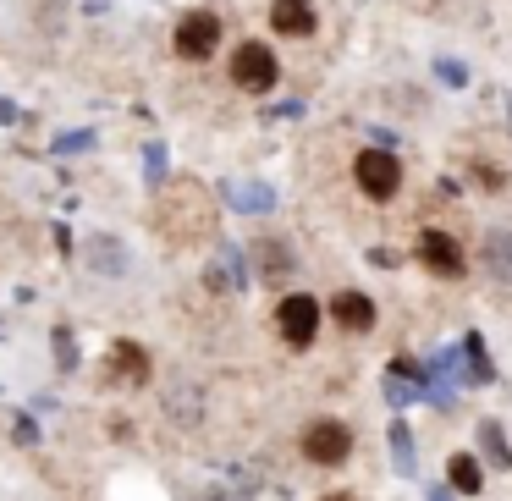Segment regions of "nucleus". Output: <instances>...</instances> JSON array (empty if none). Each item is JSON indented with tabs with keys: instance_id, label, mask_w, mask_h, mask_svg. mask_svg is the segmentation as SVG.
Wrapping results in <instances>:
<instances>
[{
	"instance_id": "nucleus-1",
	"label": "nucleus",
	"mask_w": 512,
	"mask_h": 501,
	"mask_svg": "<svg viewBox=\"0 0 512 501\" xmlns=\"http://www.w3.org/2000/svg\"><path fill=\"white\" fill-rule=\"evenodd\" d=\"M353 182H358V193H364V199L391 204V199L402 193V160L391 155V149H375V144H369L364 155L353 160Z\"/></svg>"
},
{
	"instance_id": "nucleus-2",
	"label": "nucleus",
	"mask_w": 512,
	"mask_h": 501,
	"mask_svg": "<svg viewBox=\"0 0 512 501\" xmlns=\"http://www.w3.org/2000/svg\"><path fill=\"white\" fill-rule=\"evenodd\" d=\"M276 78H281V61H276V50H265L259 39H248V45L232 50V83H237V89L270 94V89H276Z\"/></svg>"
},
{
	"instance_id": "nucleus-3",
	"label": "nucleus",
	"mask_w": 512,
	"mask_h": 501,
	"mask_svg": "<svg viewBox=\"0 0 512 501\" xmlns=\"http://www.w3.org/2000/svg\"><path fill=\"white\" fill-rule=\"evenodd\" d=\"M171 50H177L182 61H204V56H215L221 50V17L215 12H188L177 23V34H171Z\"/></svg>"
},
{
	"instance_id": "nucleus-4",
	"label": "nucleus",
	"mask_w": 512,
	"mask_h": 501,
	"mask_svg": "<svg viewBox=\"0 0 512 501\" xmlns=\"http://www.w3.org/2000/svg\"><path fill=\"white\" fill-rule=\"evenodd\" d=\"M303 457L309 463H320V468H336V463H347V452H353V430H347L342 419H314L309 430H303Z\"/></svg>"
},
{
	"instance_id": "nucleus-5",
	"label": "nucleus",
	"mask_w": 512,
	"mask_h": 501,
	"mask_svg": "<svg viewBox=\"0 0 512 501\" xmlns=\"http://www.w3.org/2000/svg\"><path fill=\"white\" fill-rule=\"evenodd\" d=\"M419 265L435 270V276H446V281H457L468 270V259H463V243H457L446 226H424L419 232Z\"/></svg>"
},
{
	"instance_id": "nucleus-6",
	"label": "nucleus",
	"mask_w": 512,
	"mask_h": 501,
	"mask_svg": "<svg viewBox=\"0 0 512 501\" xmlns=\"http://www.w3.org/2000/svg\"><path fill=\"white\" fill-rule=\"evenodd\" d=\"M276 331L287 336V347H309L314 331H320V303H314L309 292H292V298H281Z\"/></svg>"
},
{
	"instance_id": "nucleus-7",
	"label": "nucleus",
	"mask_w": 512,
	"mask_h": 501,
	"mask_svg": "<svg viewBox=\"0 0 512 501\" xmlns=\"http://www.w3.org/2000/svg\"><path fill=\"white\" fill-rule=\"evenodd\" d=\"M83 265L94 270V276H127L133 270V254H127V243L122 237H111V232H89V243H83Z\"/></svg>"
},
{
	"instance_id": "nucleus-8",
	"label": "nucleus",
	"mask_w": 512,
	"mask_h": 501,
	"mask_svg": "<svg viewBox=\"0 0 512 501\" xmlns=\"http://www.w3.org/2000/svg\"><path fill=\"white\" fill-rule=\"evenodd\" d=\"M270 28L287 39H309L314 28H320V17H314V0H270Z\"/></svg>"
},
{
	"instance_id": "nucleus-9",
	"label": "nucleus",
	"mask_w": 512,
	"mask_h": 501,
	"mask_svg": "<svg viewBox=\"0 0 512 501\" xmlns=\"http://www.w3.org/2000/svg\"><path fill=\"white\" fill-rule=\"evenodd\" d=\"M375 314V298H364V292H336L331 298V320L342 331H375Z\"/></svg>"
},
{
	"instance_id": "nucleus-10",
	"label": "nucleus",
	"mask_w": 512,
	"mask_h": 501,
	"mask_svg": "<svg viewBox=\"0 0 512 501\" xmlns=\"http://www.w3.org/2000/svg\"><path fill=\"white\" fill-rule=\"evenodd\" d=\"M221 199L232 204L237 215H270L276 210V188H265V182H221Z\"/></svg>"
},
{
	"instance_id": "nucleus-11",
	"label": "nucleus",
	"mask_w": 512,
	"mask_h": 501,
	"mask_svg": "<svg viewBox=\"0 0 512 501\" xmlns=\"http://www.w3.org/2000/svg\"><path fill=\"white\" fill-rule=\"evenodd\" d=\"M474 441H479V463L512 468V441H507V424H501V419H479L474 424Z\"/></svg>"
},
{
	"instance_id": "nucleus-12",
	"label": "nucleus",
	"mask_w": 512,
	"mask_h": 501,
	"mask_svg": "<svg viewBox=\"0 0 512 501\" xmlns=\"http://www.w3.org/2000/svg\"><path fill=\"white\" fill-rule=\"evenodd\" d=\"M479 259L496 281H512V226H490L485 243H479Z\"/></svg>"
},
{
	"instance_id": "nucleus-13",
	"label": "nucleus",
	"mask_w": 512,
	"mask_h": 501,
	"mask_svg": "<svg viewBox=\"0 0 512 501\" xmlns=\"http://www.w3.org/2000/svg\"><path fill=\"white\" fill-rule=\"evenodd\" d=\"M446 485H452L457 496H479V490H485V463H479L474 452H452L446 457Z\"/></svg>"
},
{
	"instance_id": "nucleus-14",
	"label": "nucleus",
	"mask_w": 512,
	"mask_h": 501,
	"mask_svg": "<svg viewBox=\"0 0 512 501\" xmlns=\"http://www.w3.org/2000/svg\"><path fill=\"white\" fill-rule=\"evenodd\" d=\"M111 375L122 380V386H144L149 380V353L138 342H116L111 347Z\"/></svg>"
},
{
	"instance_id": "nucleus-15",
	"label": "nucleus",
	"mask_w": 512,
	"mask_h": 501,
	"mask_svg": "<svg viewBox=\"0 0 512 501\" xmlns=\"http://www.w3.org/2000/svg\"><path fill=\"white\" fill-rule=\"evenodd\" d=\"M254 265H259V276H292V270H298V259H292V248L281 243V237H259L254 243Z\"/></svg>"
},
{
	"instance_id": "nucleus-16",
	"label": "nucleus",
	"mask_w": 512,
	"mask_h": 501,
	"mask_svg": "<svg viewBox=\"0 0 512 501\" xmlns=\"http://www.w3.org/2000/svg\"><path fill=\"white\" fill-rule=\"evenodd\" d=\"M386 441H391V468H397L402 479H419V446H413V430H408V424L391 419Z\"/></svg>"
},
{
	"instance_id": "nucleus-17",
	"label": "nucleus",
	"mask_w": 512,
	"mask_h": 501,
	"mask_svg": "<svg viewBox=\"0 0 512 501\" xmlns=\"http://www.w3.org/2000/svg\"><path fill=\"white\" fill-rule=\"evenodd\" d=\"M380 391H386L391 408H413V402H424V380L419 375H402V369H386Z\"/></svg>"
},
{
	"instance_id": "nucleus-18",
	"label": "nucleus",
	"mask_w": 512,
	"mask_h": 501,
	"mask_svg": "<svg viewBox=\"0 0 512 501\" xmlns=\"http://www.w3.org/2000/svg\"><path fill=\"white\" fill-rule=\"evenodd\" d=\"M463 358H468V380H474V386H490V380H496V364H490V347L479 331L463 336Z\"/></svg>"
},
{
	"instance_id": "nucleus-19",
	"label": "nucleus",
	"mask_w": 512,
	"mask_h": 501,
	"mask_svg": "<svg viewBox=\"0 0 512 501\" xmlns=\"http://www.w3.org/2000/svg\"><path fill=\"white\" fill-rule=\"evenodd\" d=\"M215 287H248L243 254H237L232 243H221V259H215Z\"/></svg>"
},
{
	"instance_id": "nucleus-20",
	"label": "nucleus",
	"mask_w": 512,
	"mask_h": 501,
	"mask_svg": "<svg viewBox=\"0 0 512 501\" xmlns=\"http://www.w3.org/2000/svg\"><path fill=\"white\" fill-rule=\"evenodd\" d=\"M435 78H441L446 89H468V67H463V61H452V56L435 61Z\"/></svg>"
},
{
	"instance_id": "nucleus-21",
	"label": "nucleus",
	"mask_w": 512,
	"mask_h": 501,
	"mask_svg": "<svg viewBox=\"0 0 512 501\" xmlns=\"http://www.w3.org/2000/svg\"><path fill=\"white\" fill-rule=\"evenodd\" d=\"M144 166H149V182H155V188H160V182H166V149H160V144H149Z\"/></svg>"
},
{
	"instance_id": "nucleus-22",
	"label": "nucleus",
	"mask_w": 512,
	"mask_h": 501,
	"mask_svg": "<svg viewBox=\"0 0 512 501\" xmlns=\"http://www.w3.org/2000/svg\"><path fill=\"white\" fill-rule=\"evenodd\" d=\"M56 353H61V369L78 364V353H72V336H67V331H56Z\"/></svg>"
},
{
	"instance_id": "nucleus-23",
	"label": "nucleus",
	"mask_w": 512,
	"mask_h": 501,
	"mask_svg": "<svg viewBox=\"0 0 512 501\" xmlns=\"http://www.w3.org/2000/svg\"><path fill=\"white\" fill-rule=\"evenodd\" d=\"M89 144H94V133H67L56 149H61V155H72V149H89Z\"/></svg>"
},
{
	"instance_id": "nucleus-24",
	"label": "nucleus",
	"mask_w": 512,
	"mask_h": 501,
	"mask_svg": "<svg viewBox=\"0 0 512 501\" xmlns=\"http://www.w3.org/2000/svg\"><path fill=\"white\" fill-rule=\"evenodd\" d=\"M424 501H457V490L452 485H430V490H424Z\"/></svg>"
},
{
	"instance_id": "nucleus-25",
	"label": "nucleus",
	"mask_w": 512,
	"mask_h": 501,
	"mask_svg": "<svg viewBox=\"0 0 512 501\" xmlns=\"http://www.w3.org/2000/svg\"><path fill=\"white\" fill-rule=\"evenodd\" d=\"M369 138H375V149H397V133H386V127H375Z\"/></svg>"
},
{
	"instance_id": "nucleus-26",
	"label": "nucleus",
	"mask_w": 512,
	"mask_h": 501,
	"mask_svg": "<svg viewBox=\"0 0 512 501\" xmlns=\"http://www.w3.org/2000/svg\"><path fill=\"white\" fill-rule=\"evenodd\" d=\"M325 501H358V496H353V490H331Z\"/></svg>"
},
{
	"instance_id": "nucleus-27",
	"label": "nucleus",
	"mask_w": 512,
	"mask_h": 501,
	"mask_svg": "<svg viewBox=\"0 0 512 501\" xmlns=\"http://www.w3.org/2000/svg\"><path fill=\"white\" fill-rule=\"evenodd\" d=\"M0 122H17V111H12V105H6V100H0Z\"/></svg>"
},
{
	"instance_id": "nucleus-28",
	"label": "nucleus",
	"mask_w": 512,
	"mask_h": 501,
	"mask_svg": "<svg viewBox=\"0 0 512 501\" xmlns=\"http://www.w3.org/2000/svg\"><path fill=\"white\" fill-rule=\"evenodd\" d=\"M507 116H512V94H507Z\"/></svg>"
}]
</instances>
